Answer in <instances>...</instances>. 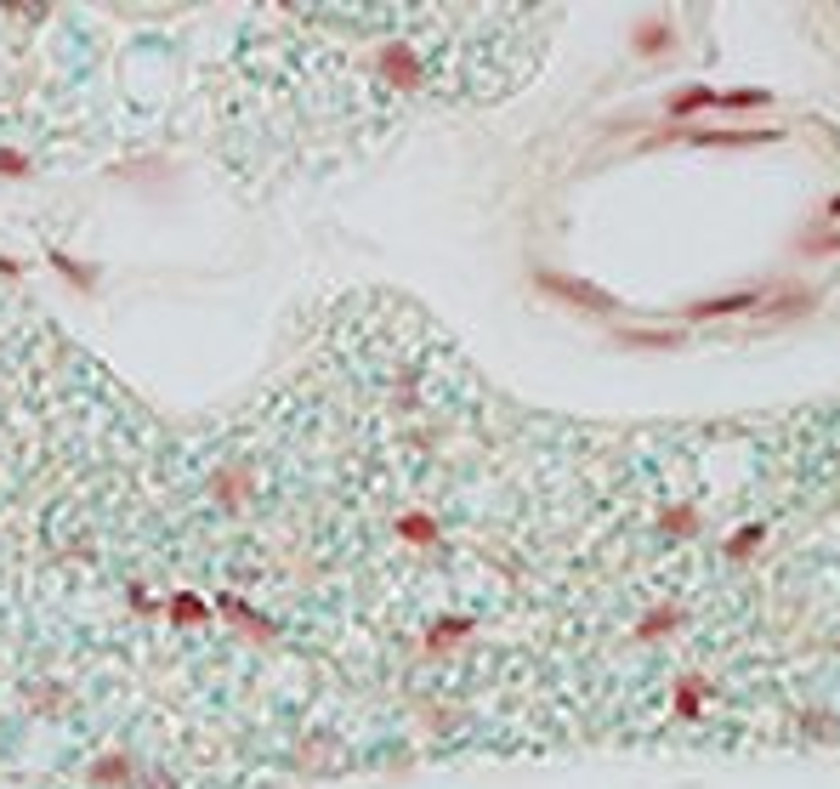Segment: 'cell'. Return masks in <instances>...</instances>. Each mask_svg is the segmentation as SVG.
<instances>
[{"mask_svg": "<svg viewBox=\"0 0 840 789\" xmlns=\"http://www.w3.org/2000/svg\"><path fill=\"white\" fill-rule=\"evenodd\" d=\"M540 284L551 290V296L574 301V307H591V313H613V301L602 296V290H591V284H579V279H557V273H540Z\"/></svg>", "mask_w": 840, "mask_h": 789, "instance_id": "6da1fadb", "label": "cell"}, {"mask_svg": "<svg viewBox=\"0 0 840 789\" xmlns=\"http://www.w3.org/2000/svg\"><path fill=\"white\" fill-rule=\"evenodd\" d=\"M381 74L392 80V86H420V63H415V52L403 46V40H392L381 52Z\"/></svg>", "mask_w": 840, "mask_h": 789, "instance_id": "7a4b0ae2", "label": "cell"}, {"mask_svg": "<svg viewBox=\"0 0 840 789\" xmlns=\"http://www.w3.org/2000/svg\"><path fill=\"white\" fill-rule=\"evenodd\" d=\"M744 307H755V296H721V301H699V307H693V318H716V313H744Z\"/></svg>", "mask_w": 840, "mask_h": 789, "instance_id": "3957f363", "label": "cell"}, {"mask_svg": "<svg viewBox=\"0 0 840 789\" xmlns=\"http://www.w3.org/2000/svg\"><path fill=\"white\" fill-rule=\"evenodd\" d=\"M171 619H176V625H199V619H205V602H199V597H176L171 602Z\"/></svg>", "mask_w": 840, "mask_h": 789, "instance_id": "277c9868", "label": "cell"}, {"mask_svg": "<svg viewBox=\"0 0 840 789\" xmlns=\"http://www.w3.org/2000/svg\"><path fill=\"white\" fill-rule=\"evenodd\" d=\"M704 103H716V91H704V86H693V91H682V97H676V114H693V108H704Z\"/></svg>", "mask_w": 840, "mask_h": 789, "instance_id": "5b68a950", "label": "cell"}, {"mask_svg": "<svg viewBox=\"0 0 840 789\" xmlns=\"http://www.w3.org/2000/svg\"><path fill=\"white\" fill-rule=\"evenodd\" d=\"M755 137H772V131H699V142H755Z\"/></svg>", "mask_w": 840, "mask_h": 789, "instance_id": "8992f818", "label": "cell"}, {"mask_svg": "<svg viewBox=\"0 0 840 789\" xmlns=\"http://www.w3.org/2000/svg\"><path fill=\"white\" fill-rule=\"evenodd\" d=\"M403 534H409V540H432V534H438V528H432V523H426V517H403Z\"/></svg>", "mask_w": 840, "mask_h": 789, "instance_id": "52a82bcc", "label": "cell"}, {"mask_svg": "<svg viewBox=\"0 0 840 789\" xmlns=\"http://www.w3.org/2000/svg\"><path fill=\"white\" fill-rule=\"evenodd\" d=\"M0 171H6V176H23L29 165H23V154H6V148H0Z\"/></svg>", "mask_w": 840, "mask_h": 789, "instance_id": "ba28073f", "label": "cell"}, {"mask_svg": "<svg viewBox=\"0 0 840 789\" xmlns=\"http://www.w3.org/2000/svg\"><path fill=\"white\" fill-rule=\"evenodd\" d=\"M625 347H670V335H625Z\"/></svg>", "mask_w": 840, "mask_h": 789, "instance_id": "9c48e42d", "label": "cell"}, {"mask_svg": "<svg viewBox=\"0 0 840 789\" xmlns=\"http://www.w3.org/2000/svg\"><path fill=\"white\" fill-rule=\"evenodd\" d=\"M665 46V29H642V52H659Z\"/></svg>", "mask_w": 840, "mask_h": 789, "instance_id": "30bf717a", "label": "cell"}]
</instances>
